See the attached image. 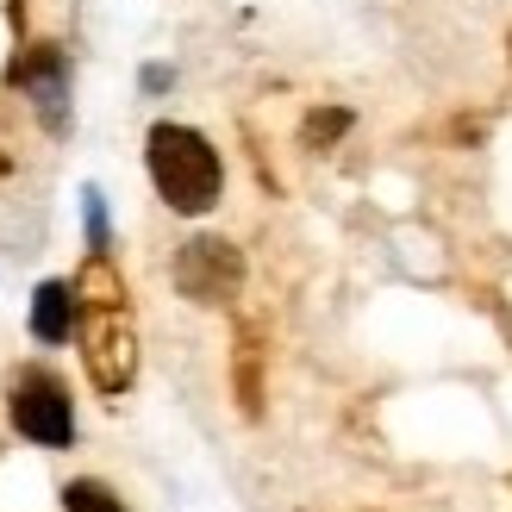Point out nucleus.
<instances>
[{
  "mask_svg": "<svg viewBox=\"0 0 512 512\" xmlns=\"http://www.w3.org/2000/svg\"><path fill=\"white\" fill-rule=\"evenodd\" d=\"M144 163H150V182L169 200L175 213H207L219 188H225V169H219V150L194 132V125H150V144H144Z\"/></svg>",
  "mask_w": 512,
  "mask_h": 512,
  "instance_id": "nucleus-1",
  "label": "nucleus"
},
{
  "mask_svg": "<svg viewBox=\"0 0 512 512\" xmlns=\"http://www.w3.org/2000/svg\"><path fill=\"white\" fill-rule=\"evenodd\" d=\"M13 425H19V438H32L44 450H63L75 438V406H69V388L50 369H25L13 381Z\"/></svg>",
  "mask_w": 512,
  "mask_h": 512,
  "instance_id": "nucleus-2",
  "label": "nucleus"
},
{
  "mask_svg": "<svg viewBox=\"0 0 512 512\" xmlns=\"http://www.w3.org/2000/svg\"><path fill=\"white\" fill-rule=\"evenodd\" d=\"M88 369H94V381L107 394H119L125 381H132V369H138V344H132V325H125V313H119V300H100V313L88 319Z\"/></svg>",
  "mask_w": 512,
  "mask_h": 512,
  "instance_id": "nucleus-3",
  "label": "nucleus"
},
{
  "mask_svg": "<svg viewBox=\"0 0 512 512\" xmlns=\"http://www.w3.org/2000/svg\"><path fill=\"white\" fill-rule=\"evenodd\" d=\"M238 250L232 244H219V238H194L182 250V263H175V281L194 294V300H225L238 288Z\"/></svg>",
  "mask_w": 512,
  "mask_h": 512,
  "instance_id": "nucleus-4",
  "label": "nucleus"
},
{
  "mask_svg": "<svg viewBox=\"0 0 512 512\" xmlns=\"http://www.w3.org/2000/svg\"><path fill=\"white\" fill-rule=\"evenodd\" d=\"M75 331V288L69 281H44L32 300V338L38 344H63Z\"/></svg>",
  "mask_w": 512,
  "mask_h": 512,
  "instance_id": "nucleus-5",
  "label": "nucleus"
},
{
  "mask_svg": "<svg viewBox=\"0 0 512 512\" xmlns=\"http://www.w3.org/2000/svg\"><path fill=\"white\" fill-rule=\"evenodd\" d=\"M25 88L38 94V107L50 113V125H63V94H69V82H63V57L50 44H38L32 69H25Z\"/></svg>",
  "mask_w": 512,
  "mask_h": 512,
  "instance_id": "nucleus-6",
  "label": "nucleus"
},
{
  "mask_svg": "<svg viewBox=\"0 0 512 512\" xmlns=\"http://www.w3.org/2000/svg\"><path fill=\"white\" fill-rule=\"evenodd\" d=\"M63 506L69 512H125L113 488H100V481H69L63 488Z\"/></svg>",
  "mask_w": 512,
  "mask_h": 512,
  "instance_id": "nucleus-7",
  "label": "nucleus"
},
{
  "mask_svg": "<svg viewBox=\"0 0 512 512\" xmlns=\"http://www.w3.org/2000/svg\"><path fill=\"white\" fill-rule=\"evenodd\" d=\"M344 125H350L344 113H319L313 125H306V138H313V144H319V138H338V132H344Z\"/></svg>",
  "mask_w": 512,
  "mask_h": 512,
  "instance_id": "nucleus-8",
  "label": "nucleus"
}]
</instances>
